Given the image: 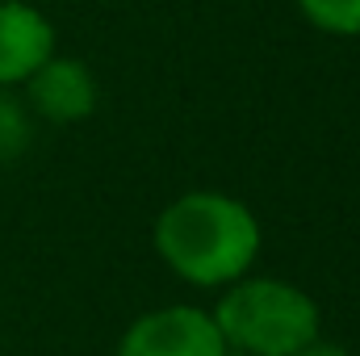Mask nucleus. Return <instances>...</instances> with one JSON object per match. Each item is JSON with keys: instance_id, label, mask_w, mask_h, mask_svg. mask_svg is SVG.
I'll return each mask as SVG.
<instances>
[{"instance_id": "obj_3", "label": "nucleus", "mask_w": 360, "mask_h": 356, "mask_svg": "<svg viewBox=\"0 0 360 356\" xmlns=\"http://www.w3.org/2000/svg\"><path fill=\"white\" fill-rule=\"evenodd\" d=\"M117 356H226L214 314L197 306H164L130 323Z\"/></svg>"}, {"instance_id": "obj_2", "label": "nucleus", "mask_w": 360, "mask_h": 356, "mask_svg": "<svg viewBox=\"0 0 360 356\" xmlns=\"http://www.w3.org/2000/svg\"><path fill=\"white\" fill-rule=\"evenodd\" d=\"M226 348L243 356H293L319 340V306L289 281H239L214 310Z\"/></svg>"}, {"instance_id": "obj_4", "label": "nucleus", "mask_w": 360, "mask_h": 356, "mask_svg": "<svg viewBox=\"0 0 360 356\" xmlns=\"http://www.w3.org/2000/svg\"><path fill=\"white\" fill-rule=\"evenodd\" d=\"M55 55L51 21L25 0H0V89L25 84Z\"/></svg>"}, {"instance_id": "obj_8", "label": "nucleus", "mask_w": 360, "mask_h": 356, "mask_svg": "<svg viewBox=\"0 0 360 356\" xmlns=\"http://www.w3.org/2000/svg\"><path fill=\"white\" fill-rule=\"evenodd\" d=\"M293 356H352V352L340 348V344H327V340H310L302 352H293Z\"/></svg>"}, {"instance_id": "obj_6", "label": "nucleus", "mask_w": 360, "mask_h": 356, "mask_svg": "<svg viewBox=\"0 0 360 356\" xmlns=\"http://www.w3.org/2000/svg\"><path fill=\"white\" fill-rule=\"evenodd\" d=\"M34 139V122H30V109L13 96V92L0 89V160H17Z\"/></svg>"}, {"instance_id": "obj_5", "label": "nucleus", "mask_w": 360, "mask_h": 356, "mask_svg": "<svg viewBox=\"0 0 360 356\" xmlns=\"http://www.w3.org/2000/svg\"><path fill=\"white\" fill-rule=\"evenodd\" d=\"M30 105L46 122H80L96 109V80L76 59H46L30 80Z\"/></svg>"}, {"instance_id": "obj_7", "label": "nucleus", "mask_w": 360, "mask_h": 356, "mask_svg": "<svg viewBox=\"0 0 360 356\" xmlns=\"http://www.w3.org/2000/svg\"><path fill=\"white\" fill-rule=\"evenodd\" d=\"M297 8L327 34H360V0H297Z\"/></svg>"}, {"instance_id": "obj_9", "label": "nucleus", "mask_w": 360, "mask_h": 356, "mask_svg": "<svg viewBox=\"0 0 360 356\" xmlns=\"http://www.w3.org/2000/svg\"><path fill=\"white\" fill-rule=\"evenodd\" d=\"M226 356H243V352H235V348H226Z\"/></svg>"}, {"instance_id": "obj_1", "label": "nucleus", "mask_w": 360, "mask_h": 356, "mask_svg": "<svg viewBox=\"0 0 360 356\" xmlns=\"http://www.w3.org/2000/svg\"><path fill=\"white\" fill-rule=\"evenodd\" d=\"M155 248L193 285L239 281L260 252V222L226 193H184L155 222Z\"/></svg>"}]
</instances>
